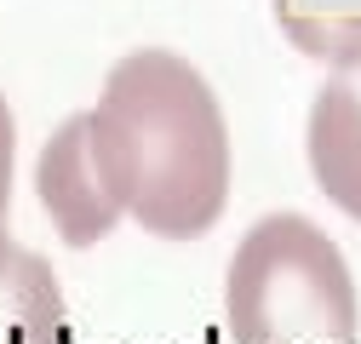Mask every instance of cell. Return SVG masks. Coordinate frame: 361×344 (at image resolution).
<instances>
[{
  "instance_id": "3",
  "label": "cell",
  "mask_w": 361,
  "mask_h": 344,
  "mask_svg": "<svg viewBox=\"0 0 361 344\" xmlns=\"http://www.w3.org/2000/svg\"><path fill=\"white\" fill-rule=\"evenodd\" d=\"M35 195H40L52 230L69 247H98L126 219L115 190H109V178H104V166H98V155H92L86 109L69 115L58 133L47 138V149H40V161H35Z\"/></svg>"
},
{
  "instance_id": "5",
  "label": "cell",
  "mask_w": 361,
  "mask_h": 344,
  "mask_svg": "<svg viewBox=\"0 0 361 344\" xmlns=\"http://www.w3.org/2000/svg\"><path fill=\"white\" fill-rule=\"evenodd\" d=\"M0 344H69L52 264L6 230H0Z\"/></svg>"
},
{
  "instance_id": "1",
  "label": "cell",
  "mask_w": 361,
  "mask_h": 344,
  "mask_svg": "<svg viewBox=\"0 0 361 344\" xmlns=\"http://www.w3.org/2000/svg\"><path fill=\"white\" fill-rule=\"evenodd\" d=\"M92 155L126 219L161 241L207 235L230 207V126L207 75L166 47L115 58L86 109Z\"/></svg>"
},
{
  "instance_id": "4",
  "label": "cell",
  "mask_w": 361,
  "mask_h": 344,
  "mask_svg": "<svg viewBox=\"0 0 361 344\" xmlns=\"http://www.w3.org/2000/svg\"><path fill=\"white\" fill-rule=\"evenodd\" d=\"M304 161L310 178L344 219L361 224V52L338 58V69L310 98L304 121Z\"/></svg>"
},
{
  "instance_id": "6",
  "label": "cell",
  "mask_w": 361,
  "mask_h": 344,
  "mask_svg": "<svg viewBox=\"0 0 361 344\" xmlns=\"http://www.w3.org/2000/svg\"><path fill=\"white\" fill-rule=\"evenodd\" d=\"M12 172H18V121H12V104L0 98V230L12 219Z\"/></svg>"
},
{
  "instance_id": "2",
  "label": "cell",
  "mask_w": 361,
  "mask_h": 344,
  "mask_svg": "<svg viewBox=\"0 0 361 344\" xmlns=\"http://www.w3.org/2000/svg\"><path fill=\"white\" fill-rule=\"evenodd\" d=\"M230 344H361V298L338 241L304 212L258 219L224 270Z\"/></svg>"
}]
</instances>
